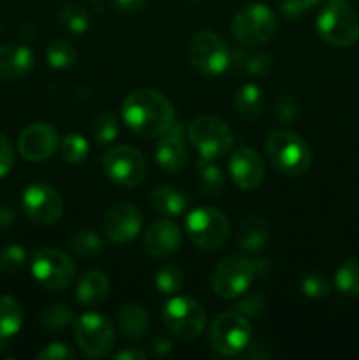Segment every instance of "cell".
Segmentation results:
<instances>
[{
    "mask_svg": "<svg viewBox=\"0 0 359 360\" xmlns=\"http://www.w3.org/2000/svg\"><path fill=\"white\" fill-rule=\"evenodd\" d=\"M231 30L236 41L256 48L273 37L277 32V16L264 4H248L234 14Z\"/></svg>",
    "mask_w": 359,
    "mask_h": 360,
    "instance_id": "cell-8",
    "label": "cell"
},
{
    "mask_svg": "<svg viewBox=\"0 0 359 360\" xmlns=\"http://www.w3.org/2000/svg\"><path fill=\"white\" fill-rule=\"evenodd\" d=\"M46 60H48L51 69H56V70L70 69L77 60L76 48H74L69 41H63V39L53 41L51 44L48 46V49H46Z\"/></svg>",
    "mask_w": 359,
    "mask_h": 360,
    "instance_id": "cell-29",
    "label": "cell"
},
{
    "mask_svg": "<svg viewBox=\"0 0 359 360\" xmlns=\"http://www.w3.org/2000/svg\"><path fill=\"white\" fill-rule=\"evenodd\" d=\"M141 224H143L141 211L130 202H120L106 213L102 229L109 241L115 245H125L139 234Z\"/></svg>",
    "mask_w": 359,
    "mask_h": 360,
    "instance_id": "cell-15",
    "label": "cell"
},
{
    "mask_svg": "<svg viewBox=\"0 0 359 360\" xmlns=\"http://www.w3.org/2000/svg\"><path fill=\"white\" fill-rule=\"evenodd\" d=\"M291 2H292V6L299 11V13H305V11L315 7L320 0H291Z\"/></svg>",
    "mask_w": 359,
    "mask_h": 360,
    "instance_id": "cell-46",
    "label": "cell"
},
{
    "mask_svg": "<svg viewBox=\"0 0 359 360\" xmlns=\"http://www.w3.org/2000/svg\"><path fill=\"white\" fill-rule=\"evenodd\" d=\"M252 340V327L246 316L238 311L220 313L210 326V343L225 357H232L248 348Z\"/></svg>",
    "mask_w": 359,
    "mask_h": 360,
    "instance_id": "cell-9",
    "label": "cell"
},
{
    "mask_svg": "<svg viewBox=\"0 0 359 360\" xmlns=\"http://www.w3.org/2000/svg\"><path fill=\"white\" fill-rule=\"evenodd\" d=\"M69 246L81 257L94 259L102 252V239L94 231H77L69 238Z\"/></svg>",
    "mask_w": 359,
    "mask_h": 360,
    "instance_id": "cell-33",
    "label": "cell"
},
{
    "mask_svg": "<svg viewBox=\"0 0 359 360\" xmlns=\"http://www.w3.org/2000/svg\"><path fill=\"white\" fill-rule=\"evenodd\" d=\"M120 125L118 120L113 112H101L95 116L94 123H92V134H94L95 141L101 144H109L118 137Z\"/></svg>",
    "mask_w": 359,
    "mask_h": 360,
    "instance_id": "cell-35",
    "label": "cell"
},
{
    "mask_svg": "<svg viewBox=\"0 0 359 360\" xmlns=\"http://www.w3.org/2000/svg\"><path fill=\"white\" fill-rule=\"evenodd\" d=\"M162 319L175 336L185 341L199 338L206 326V311L203 304L189 295L172 297L162 309Z\"/></svg>",
    "mask_w": 359,
    "mask_h": 360,
    "instance_id": "cell-10",
    "label": "cell"
},
{
    "mask_svg": "<svg viewBox=\"0 0 359 360\" xmlns=\"http://www.w3.org/2000/svg\"><path fill=\"white\" fill-rule=\"evenodd\" d=\"M190 2H196V0H190Z\"/></svg>",
    "mask_w": 359,
    "mask_h": 360,
    "instance_id": "cell-51",
    "label": "cell"
},
{
    "mask_svg": "<svg viewBox=\"0 0 359 360\" xmlns=\"http://www.w3.org/2000/svg\"><path fill=\"white\" fill-rule=\"evenodd\" d=\"M317 32L331 46L347 48L359 39V16L344 0H329L317 16Z\"/></svg>",
    "mask_w": 359,
    "mask_h": 360,
    "instance_id": "cell-3",
    "label": "cell"
},
{
    "mask_svg": "<svg viewBox=\"0 0 359 360\" xmlns=\"http://www.w3.org/2000/svg\"><path fill=\"white\" fill-rule=\"evenodd\" d=\"M301 292L312 299L324 297L329 294V281L320 273L305 274V278L301 280Z\"/></svg>",
    "mask_w": 359,
    "mask_h": 360,
    "instance_id": "cell-38",
    "label": "cell"
},
{
    "mask_svg": "<svg viewBox=\"0 0 359 360\" xmlns=\"http://www.w3.org/2000/svg\"><path fill=\"white\" fill-rule=\"evenodd\" d=\"M229 172L241 190H256L264 179L263 158L252 148H239L229 160Z\"/></svg>",
    "mask_w": 359,
    "mask_h": 360,
    "instance_id": "cell-18",
    "label": "cell"
},
{
    "mask_svg": "<svg viewBox=\"0 0 359 360\" xmlns=\"http://www.w3.org/2000/svg\"><path fill=\"white\" fill-rule=\"evenodd\" d=\"M60 137L56 129L48 123H34L20 134L18 150L28 162L48 160L56 151Z\"/></svg>",
    "mask_w": 359,
    "mask_h": 360,
    "instance_id": "cell-16",
    "label": "cell"
},
{
    "mask_svg": "<svg viewBox=\"0 0 359 360\" xmlns=\"http://www.w3.org/2000/svg\"><path fill=\"white\" fill-rule=\"evenodd\" d=\"M73 322V311H70L69 306L62 304V302L48 306L41 315V326L46 333H60Z\"/></svg>",
    "mask_w": 359,
    "mask_h": 360,
    "instance_id": "cell-30",
    "label": "cell"
},
{
    "mask_svg": "<svg viewBox=\"0 0 359 360\" xmlns=\"http://www.w3.org/2000/svg\"><path fill=\"white\" fill-rule=\"evenodd\" d=\"M334 285L345 295H359V259H351L338 267Z\"/></svg>",
    "mask_w": 359,
    "mask_h": 360,
    "instance_id": "cell-31",
    "label": "cell"
},
{
    "mask_svg": "<svg viewBox=\"0 0 359 360\" xmlns=\"http://www.w3.org/2000/svg\"><path fill=\"white\" fill-rule=\"evenodd\" d=\"M34 67V53L28 46H0V81H14L27 76Z\"/></svg>",
    "mask_w": 359,
    "mask_h": 360,
    "instance_id": "cell-20",
    "label": "cell"
},
{
    "mask_svg": "<svg viewBox=\"0 0 359 360\" xmlns=\"http://www.w3.org/2000/svg\"><path fill=\"white\" fill-rule=\"evenodd\" d=\"M123 122L141 137H158L176 123L171 101L151 88L130 91L122 104Z\"/></svg>",
    "mask_w": 359,
    "mask_h": 360,
    "instance_id": "cell-1",
    "label": "cell"
},
{
    "mask_svg": "<svg viewBox=\"0 0 359 360\" xmlns=\"http://www.w3.org/2000/svg\"><path fill=\"white\" fill-rule=\"evenodd\" d=\"M115 359L116 360H137V359L143 360V359H146V354L141 350H137V348L129 347V348H125V350L118 352V354L115 355Z\"/></svg>",
    "mask_w": 359,
    "mask_h": 360,
    "instance_id": "cell-45",
    "label": "cell"
},
{
    "mask_svg": "<svg viewBox=\"0 0 359 360\" xmlns=\"http://www.w3.org/2000/svg\"><path fill=\"white\" fill-rule=\"evenodd\" d=\"M150 202L158 214L172 218L182 214L189 207V197H187L183 190L169 185H162L151 192Z\"/></svg>",
    "mask_w": 359,
    "mask_h": 360,
    "instance_id": "cell-24",
    "label": "cell"
},
{
    "mask_svg": "<svg viewBox=\"0 0 359 360\" xmlns=\"http://www.w3.org/2000/svg\"><path fill=\"white\" fill-rule=\"evenodd\" d=\"M155 158L164 171L180 172L185 169L189 162V150H187L185 130L182 123H175L171 129L162 134Z\"/></svg>",
    "mask_w": 359,
    "mask_h": 360,
    "instance_id": "cell-17",
    "label": "cell"
},
{
    "mask_svg": "<svg viewBox=\"0 0 359 360\" xmlns=\"http://www.w3.org/2000/svg\"><path fill=\"white\" fill-rule=\"evenodd\" d=\"M183 280H185V276H183L182 267L176 266V264H165L155 274V287L160 294L172 295L182 290Z\"/></svg>",
    "mask_w": 359,
    "mask_h": 360,
    "instance_id": "cell-34",
    "label": "cell"
},
{
    "mask_svg": "<svg viewBox=\"0 0 359 360\" xmlns=\"http://www.w3.org/2000/svg\"><path fill=\"white\" fill-rule=\"evenodd\" d=\"M14 224V210L7 202L0 204V231L9 229Z\"/></svg>",
    "mask_w": 359,
    "mask_h": 360,
    "instance_id": "cell-44",
    "label": "cell"
},
{
    "mask_svg": "<svg viewBox=\"0 0 359 360\" xmlns=\"http://www.w3.org/2000/svg\"><path fill=\"white\" fill-rule=\"evenodd\" d=\"M169 350H171L169 340H165V338H157V340H155V352H157V354H168Z\"/></svg>",
    "mask_w": 359,
    "mask_h": 360,
    "instance_id": "cell-47",
    "label": "cell"
},
{
    "mask_svg": "<svg viewBox=\"0 0 359 360\" xmlns=\"http://www.w3.org/2000/svg\"><path fill=\"white\" fill-rule=\"evenodd\" d=\"M187 234L197 248L217 252L227 243L231 225L222 211L213 207H197L187 217Z\"/></svg>",
    "mask_w": 359,
    "mask_h": 360,
    "instance_id": "cell-5",
    "label": "cell"
},
{
    "mask_svg": "<svg viewBox=\"0 0 359 360\" xmlns=\"http://www.w3.org/2000/svg\"><path fill=\"white\" fill-rule=\"evenodd\" d=\"M113 7L123 16H136L148 7V0H113Z\"/></svg>",
    "mask_w": 359,
    "mask_h": 360,
    "instance_id": "cell-43",
    "label": "cell"
},
{
    "mask_svg": "<svg viewBox=\"0 0 359 360\" xmlns=\"http://www.w3.org/2000/svg\"><path fill=\"white\" fill-rule=\"evenodd\" d=\"M32 276L48 290H63L76 276V266L65 252L56 248H44L34 253L30 264Z\"/></svg>",
    "mask_w": 359,
    "mask_h": 360,
    "instance_id": "cell-12",
    "label": "cell"
},
{
    "mask_svg": "<svg viewBox=\"0 0 359 360\" xmlns=\"http://www.w3.org/2000/svg\"><path fill=\"white\" fill-rule=\"evenodd\" d=\"M234 309L238 313H241L243 316H250V319H259L266 313V299L263 295H248L243 301H239L238 304H234Z\"/></svg>",
    "mask_w": 359,
    "mask_h": 360,
    "instance_id": "cell-40",
    "label": "cell"
},
{
    "mask_svg": "<svg viewBox=\"0 0 359 360\" xmlns=\"http://www.w3.org/2000/svg\"><path fill=\"white\" fill-rule=\"evenodd\" d=\"M0 28H2V21H0Z\"/></svg>",
    "mask_w": 359,
    "mask_h": 360,
    "instance_id": "cell-50",
    "label": "cell"
},
{
    "mask_svg": "<svg viewBox=\"0 0 359 360\" xmlns=\"http://www.w3.org/2000/svg\"><path fill=\"white\" fill-rule=\"evenodd\" d=\"M234 109L243 120L253 122L264 111V95L257 84L245 83L234 94Z\"/></svg>",
    "mask_w": 359,
    "mask_h": 360,
    "instance_id": "cell-25",
    "label": "cell"
},
{
    "mask_svg": "<svg viewBox=\"0 0 359 360\" xmlns=\"http://www.w3.org/2000/svg\"><path fill=\"white\" fill-rule=\"evenodd\" d=\"M232 65L243 76L260 77L270 72L273 67V60L267 53L246 46V48H238L232 53Z\"/></svg>",
    "mask_w": 359,
    "mask_h": 360,
    "instance_id": "cell-23",
    "label": "cell"
},
{
    "mask_svg": "<svg viewBox=\"0 0 359 360\" xmlns=\"http://www.w3.org/2000/svg\"><path fill=\"white\" fill-rule=\"evenodd\" d=\"M60 151H62V158L67 164L77 165L81 164V162L87 160L90 146H88V141L84 139V137H81L80 134H69V136L62 141Z\"/></svg>",
    "mask_w": 359,
    "mask_h": 360,
    "instance_id": "cell-36",
    "label": "cell"
},
{
    "mask_svg": "<svg viewBox=\"0 0 359 360\" xmlns=\"http://www.w3.org/2000/svg\"><path fill=\"white\" fill-rule=\"evenodd\" d=\"M7 350V343H6V340H2V338H0V354H4V352Z\"/></svg>",
    "mask_w": 359,
    "mask_h": 360,
    "instance_id": "cell-48",
    "label": "cell"
},
{
    "mask_svg": "<svg viewBox=\"0 0 359 360\" xmlns=\"http://www.w3.org/2000/svg\"><path fill=\"white\" fill-rule=\"evenodd\" d=\"M270 238V225L264 217L252 214L239 224L236 232V243L239 250L246 253H259Z\"/></svg>",
    "mask_w": 359,
    "mask_h": 360,
    "instance_id": "cell-22",
    "label": "cell"
},
{
    "mask_svg": "<svg viewBox=\"0 0 359 360\" xmlns=\"http://www.w3.org/2000/svg\"><path fill=\"white\" fill-rule=\"evenodd\" d=\"M182 245V231L172 220H157L144 234V252L155 259L169 257L178 252Z\"/></svg>",
    "mask_w": 359,
    "mask_h": 360,
    "instance_id": "cell-19",
    "label": "cell"
},
{
    "mask_svg": "<svg viewBox=\"0 0 359 360\" xmlns=\"http://www.w3.org/2000/svg\"><path fill=\"white\" fill-rule=\"evenodd\" d=\"M88 2H102V0H88Z\"/></svg>",
    "mask_w": 359,
    "mask_h": 360,
    "instance_id": "cell-49",
    "label": "cell"
},
{
    "mask_svg": "<svg viewBox=\"0 0 359 360\" xmlns=\"http://www.w3.org/2000/svg\"><path fill=\"white\" fill-rule=\"evenodd\" d=\"M35 359L37 360H74L76 359V354H74L73 348L65 343H49L48 347H44L41 352H37Z\"/></svg>",
    "mask_w": 359,
    "mask_h": 360,
    "instance_id": "cell-41",
    "label": "cell"
},
{
    "mask_svg": "<svg viewBox=\"0 0 359 360\" xmlns=\"http://www.w3.org/2000/svg\"><path fill=\"white\" fill-rule=\"evenodd\" d=\"M256 276V260H248L245 257H225L211 271L210 287L218 297L234 299L248 290Z\"/></svg>",
    "mask_w": 359,
    "mask_h": 360,
    "instance_id": "cell-7",
    "label": "cell"
},
{
    "mask_svg": "<svg viewBox=\"0 0 359 360\" xmlns=\"http://www.w3.org/2000/svg\"><path fill=\"white\" fill-rule=\"evenodd\" d=\"M148 313L136 302H127L118 311V327L130 340H141L148 333Z\"/></svg>",
    "mask_w": 359,
    "mask_h": 360,
    "instance_id": "cell-26",
    "label": "cell"
},
{
    "mask_svg": "<svg viewBox=\"0 0 359 360\" xmlns=\"http://www.w3.org/2000/svg\"><path fill=\"white\" fill-rule=\"evenodd\" d=\"M23 326V309L11 295H0V338L9 340L16 336Z\"/></svg>",
    "mask_w": 359,
    "mask_h": 360,
    "instance_id": "cell-27",
    "label": "cell"
},
{
    "mask_svg": "<svg viewBox=\"0 0 359 360\" xmlns=\"http://www.w3.org/2000/svg\"><path fill=\"white\" fill-rule=\"evenodd\" d=\"M23 210L34 224L48 227L62 218L63 200L53 186L46 183H34L23 192Z\"/></svg>",
    "mask_w": 359,
    "mask_h": 360,
    "instance_id": "cell-14",
    "label": "cell"
},
{
    "mask_svg": "<svg viewBox=\"0 0 359 360\" xmlns=\"http://www.w3.org/2000/svg\"><path fill=\"white\" fill-rule=\"evenodd\" d=\"M266 155L275 169L291 178L305 174L312 164V155L305 141L289 130H273L267 136Z\"/></svg>",
    "mask_w": 359,
    "mask_h": 360,
    "instance_id": "cell-2",
    "label": "cell"
},
{
    "mask_svg": "<svg viewBox=\"0 0 359 360\" xmlns=\"http://www.w3.org/2000/svg\"><path fill=\"white\" fill-rule=\"evenodd\" d=\"M189 62L201 76L215 77L232 65V53L217 32L201 30L190 41Z\"/></svg>",
    "mask_w": 359,
    "mask_h": 360,
    "instance_id": "cell-4",
    "label": "cell"
},
{
    "mask_svg": "<svg viewBox=\"0 0 359 360\" xmlns=\"http://www.w3.org/2000/svg\"><path fill=\"white\" fill-rule=\"evenodd\" d=\"M187 136L199 151L201 157L210 158V160H218L227 155L234 143L227 123L211 115L197 116L196 120H192L187 129Z\"/></svg>",
    "mask_w": 359,
    "mask_h": 360,
    "instance_id": "cell-6",
    "label": "cell"
},
{
    "mask_svg": "<svg viewBox=\"0 0 359 360\" xmlns=\"http://www.w3.org/2000/svg\"><path fill=\"white\" fill-rule=\"evenodd\" d=\"M60 21L73 34H83L90 28V14L80 4H65L58 13Z\"/></svg>",
    "mask_w": 359,
    "mask_h": 360,
    "instance_id": "cell-32",
    "label": "cell"
},
{
    "mask_svg": "<svg viewBox=\"0 0 359 360\" xmlns=\"http://www.w3.org/2000/svg\"><path fill=\"white\" fill-rule=\"evenodd\" d=\"M299 112V104L292 95L284 94L277 98L275 102V115L280 120L282 123H291L292 120L298 118Z\"/></svg>",
    "mask_w": 359,
    "mask_h": 360,
    "instance_id": "cell-39",
    "label": "cell"
},
{
    "mask_svg": "<svg viewBox=\"0 0 359 360\" xmlns=\"http://www.w3.org/2000/svg\"><path fill=\"white\" fill-rule=\"evenodd\" d=\"M102 167L106 176L116 185L137 186L144 181L148 172V164L144 155L129 144L111 148L102 158Z\"/></svg>",
    "mask_w": 359,
    "mask_h": 360,
    "instance_id": "cell-13",
    "label": "cell"
},
{
    "mask_svg": "<svg viewBox=\"0 0 359 360\" xmlns=\"http://www.w3.org/2000/svg\"><path fill=\"white\" fill-rule=\"evenodd\" d=\"M27 264V252L21 245H7L0 250V271L9 276L21 273Z\"/></svg>",
    "mask_w": 359,
    "mask_h": 360,
    "instance_id": "cell-37",
    "label": "cell"
},
{
    "mask_svg": "<svg viewBox=\"0 0 359 360\" xmlns=\"http://www.w3.org/2000/svg\"><path fill=\"white\" fill-rule=\"evenodd\" d=\"M197 174H199L201 188L206 195L218 197L225 192V176L215 160L201 157L197 164Z\"/></svg>",
    "mask_w": 359,
    "mask_h": 360,
    "instance_id": "cell-28",
    "label": "cell"
},
{
    "mask_svg": "<svg viewBox=\"0 0 359 360\" xmlns=\"http://www.w3.org/2000/svg\"><path fill=\"white\" fill-rule=\"evenodd\" d=\"M14 165V150L11 141L0 134V178L7 176Z\"/></svg>",
    "mask_w": 359,
    "mask_h": 360,
    "instance_id": "cell-42",
    "label": "cell"
},
{
    "mask_svg": "<svg viewBox=\"0 0 359 360\" xmlns=\"http://www.w3.org/2000/svg\"><path fill=\"white\" fill-rule=\"evenodd\" d=\"M109 290H111V283H109L106 273L99 269H90L77 281L76 299L84 308H95L108 299Z\"/></svg>",
    "mask_w": 359,
    "mask_h": 360,
    "instance_id": "cell-21",
    "label": "cell"
},
{
    "mask_svg": "<svg viewBox=\"0 0 359 360\" xmlns=\"http://www.w3.org/2000/svg\"><path fill=\"white\" fill-rule=\"evenodd\" d=\"M74 336L81 352L90 359L106 357L115 345L113 323L95 311L83 313L74 320Z\"/></svg>",
    "mask_w": 359,
    "mask_h": 360,
    "instance_id": "cell-11",
    "label": "cell"
}]
</instances>
